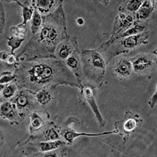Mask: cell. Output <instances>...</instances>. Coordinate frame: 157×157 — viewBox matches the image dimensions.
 Returning a JSON list of instances; mask_svg holds the SVG:
<instances>
[{
	"mask_svg": "<svg viewBox=\"0 0 157 157\" xmlns=\"http://www.w3.org/2000/svg\"><path fill=\"white\" fill-rule=\"evenodd\" d=\"M14 73L20 88L36 94L42 90L66 85L81 89L74 73L64 61L58 59H38L18 63Z\"/></svg>",
	"mask_w": 157,
	"mask_h": 157,
	"instance_id": "6da1fadb",
	"label": "cell"
},
{
	"mask_svg": "<svg viewBox=\"0 0 157 157\" xmlns=\"http://www.w3.org/2000/svg\"><path fill=\"white\" fill-rule=\"evenodd\" d=\"M63 2L50 13L42 16L41 28L17 55V63L38 59H57V47L69 36Z\"/></svg>",
	"mask_w": 157,
	"mask_h": 157,
	"instance_id": "7a4b0ae2",
	"label": "cell"
},
{
	"mask_svg": "<svg viewBox=\"0 0 157 157\" xmlns=\"http://www.w3.org/2000/svg\"><path fill=\"white\" fill-rule=\"evenodd\" d=\"M149 34L144 31L139 34L121 38L113 41L109 40L101 45V47L108 62L121 55L128 53L142 44H148Z\"/></svg>",
	"mask_w": 157,
	"mask_h": 157,
	"instance_id": "3957f363",
	"label": "cell"
},
{
	"mask_svg": "<svg viewBox=\"0 0 157 157\" xmlns=\"http://www.w3.org/2000/svg\"><path fill=\"white\" fill-rule=\"evenodd\" d=\"M82 68L85 72H100L104 75L108 64L105 58L98 48L83 50L80 55Z\"/></svg>",
	"mask_w": 157,
	"mask_h": 157,
	"instance_id": "277c9868",
	"label": "cell"
},
{
	"mask_svg": "<svg viewBox=\"0 0 157 157\" xmlns=\"http://www.w3.org/2000/svg\"><path fill=\"white\" fill-rule=\"evenodd\" d=\"M10 101L14 103L22 116L25 118L33 112L41 109L37 103L35 94L23 88L20 89L16 96Z\"/></svg>",
	"mask_w": 157,
	"mask_h": 157,
	"instance_id": "5b68a950",
	"label": "cell"
},
{
	"mask_svg": "<svg viewBox=\"0 0 157 157\" xmlns=\"http://www.w3.org/2000/svg\"><path fill=\"white\" fill-rule=\"evenodd\" d=\"M119 11L115 19L109 39L110 41L116 40L121 34L131 27L135 21V16L126 10L122 6L119 7Z\"/></svg>",
	"mask_w": 157,
	"mask_h": 157,
	"instance_id": "8992f818",
	"label": "cell"
},
{
	"mask_svg": "<svg viewBox=\"0 0 157 157\" xmlns=\"http://www.w3.org/2000/svg\"><path fill=\"white\" fill-rule=\"evenodd\" d=\"M80 52L76 37L69 36L58 46L56 55L58 59L65 61L73 54Z\"/></svg>",
	"mask_w": 157,
	"mask_h": 157,
	"instance_id": "52a82bcc",
	"label": "cell"
},
{
	"mask_svg": "<svg viewBox=\"0 0 157 157\" xmlns=\"http://www.w3.org/2000/svg\"><path fill=\"white\" fill-rule=\"evenodd\" d=\"M0 109L1 117L9 121L11 124H19L25 119L15 105L10 101L2 102Z\"/></svg>",
	"mask_w": 157,
	"mask_h": 157,
	"instance_id": "ba28073f",
	"label": "cell"
},
{
	"mask_svg": "<svg viewBox=\"0 0 157 157\" xmlns=\"http://www.w3.org/2000/svg\"><path fill=\"white\" fill-rule=\"evenodd\" d=\"M81 90L84 98L92 109L99 124L101 127L104 126L105 122L95 99L93 88L86 85L82 86Z\"/></svg>",
	"mask_w": 157,
	"mask_h": 157,
	"instance_id": "9c48e42d",
	"label": "cell"
},
{
	"mask_svg": "<svg viewBox=\"0 0 157 157\" xmlns=\"http://www.w3.org/2000/svg\"><path fill=\"white\" fill-rule=\"evenodd\" d=\"M113 69L115 74L121 78L129 77L133 70L131 61L130 59L126 57H122L118 59Z\"/></svg>",
	"mask_w": 157,
	"mask_h": 157,
	"instance_id": "30bf717a",
	"label": "cell"
},
{
	"mask_svg": "<svg viewBox=\"0 0 157 157\" xmlns=\"http://www.w3.org/2000/svg\"><path fill=\"white\" fill-rule=\"evenodd\" d=\"M31 1V4L35 9L44 16L53 11L63 1L33 0Z\"/></svg>",
	"mask_w": 157,
	"mask_h": 157,
	"instance_id": "8fae6325",
	"label": "cell"
},
{
	"mask_svg": "<svg viewBox=\"0 0 157 157\" xmlns=\"http://www.w3.org/2000/svg\"><path fill=\"white\" fill-rule=\"evenodd\" d=\"M119 132V131L115 129L111 131L106 132L98 133H88L75 132L73 130L65 131L61 134L64 139L68 143L71 144L76 138L80 136L96 137L100 136L116 134Z\"/></svg>",
	"mask_w": 157,
	"mask_h": 157,
	"instance_id": "7c38bea8",
	"label": "cell"
},
{
	"mask_svg": "<svg viewBox=\"0 0 157 157\" xmlns=\"http://www.w3.org/2000/svg\"><path fill=\"white\" fill-rule=\"evenodd\" d=\"M139 117L138 115L135 114L129 111H127L125 114L124 120L117 122L115 125L117 128L120 127L121 129H122L124 132H130L135 128Z\"/></svg>",
	"mask_w": 157,
	"mask_h": 157,
	"instance_id": "4fadbf2b",
	"label": "cell"
},
{
	"mask_svg": "<svg viewBox=\"0 0 157 157\" xmlns=\"http://www.w3.org/2000/svg\"><path fill=\"white\" fill-rule=\"evenodd\" d=\"M43 114L41 110H38L33 112L29 116L30 118L29 131L32 135L44 127L45 122Z\"/></svg>",
	"mask_w": 157,
	"mask_h": 157,
	"instance_id": "5bb4252c",
	"label": "cell"
},
{
	"mask_svg": "<svg viewBox=\"0 0 157 157\" xmlns=\"http://www.w3.org/2000/svg\"><path fill=\"white\" fill-rule=\"evenodd\" d=\"M8 3L15 2L21 8L22 22L19 25H20L27 26L28 22L31 21L33 15L35 8L31 3L28 2H25L24 3H21L19 1H8Z\"/></svg>",
	"mask_w": 157,
	"mask_h": 157,
	"instance_id": "9a60e30c",
	"label": "cell"
},
{
	"mask_svg": "<svg viewBox=\"0 0 157 157\" xmlns=\"http://www.w3.org/2000/svg\"><path fill=\"white\" fill-rule=\"evenodd\" d=\"M157 7V1H146L143 2L142 6L135 14L137 20L147 19Z\"/></svg>",
	"mask_w": 157,
	"mask_h": 157,
	"instance_id": "2e32d148",
	"label": "cell"
},
{
	"mask_svg": "<svg viewBox=\"0 0 157 157\" xmlns=\"http://www.w3.org/2000/svg\"><path fill=\"white\" fill-rule=\"evenodd\" d=\"M19 89L15 81L6 85H1V102L10 101L16 96Z\"/></svg>",
	"mask_w": 157,
	"mask_h": 157,
	"instance_id": "e0dca14e",
	"label": "cell"
},
{
	"mask_svg": "<svg viewBox=\"0 0 157 157\" xmlns=\"http://www.w3.org/2000/svg\"><path fill=\"white\" fill-rule=\"evenodd\" d=\"M130 59L132 63L133 70L136 73H141L147 69L153 63L151 58L145 55Z\"/></svg>",
	"mask_w": 157,
	"mask_h": 157,
	"instance_id": "ac0fdd59",
	"label": "cell"
},
{
	"mask_svg": "<svg viewBox=\"0 0 157 157\" xmlns=\"http://www.w3.org/2000/svg\"><path fill=\"white\" fill-rule=\"evenodd\" d=\"M48 89L42 90L35 94L36 101L40 107L47 106L53 99V95Z\"/></svg>",
	"mask_w": 157,
	"mask_h": 157,
	"instance_id": "d6986e66",
	"label": "cell"
},
{
	"mask_svg": "<svg viewBox=\"0 0 157 157\" xmlns=\"http://www.w3.org/2000/svg\"><path fill=\"white\" fill-rule=\"evenodd\" d=\"M146 28L145 25L141 23L140 21L136 20L131 27L121 34L115 40L142 33L145 31Z\"/></svg>",
	"mask_w": 157,
	"mask_h": 157,
	"instance_id": "ffe728a7",
	"label": "cell"
},
{
	"mask_svg": "<svg viewBox=\"0 0 157 157\" xmlns=\"http://www.w3.org/2000/svg\"><path fill=\"white\" fill-rule=\"evenodd\" d=\"M25 38V36L13 35L7 38V44L10 49L11 53L15 54V52L21 47Z\"/></svg>",
	"mask_w": 157,
	"mask_h": 157,
	"instance_id": "44dd1931",
	"label": "cell"
},
{
	"mask_svg": "<svg viewBox=\"0 0 157 157\" xmlns=\"http://www.w3.org/2000/svg\"><path fill=\"white\" fill-rule=\"evenodd\" d=\"M42 16L36 9L31 20L30 29L33 35L36 34L41 28L43 23Z\"/></svg>",
	"mask_w": 157,
	"mask_h": 157,
	"instance_id": "7402d4cb",
	"label": "cell"
},
{
	"mask_svg": "<svg viewBox=\"0 0 157 157\" xmlns=\"http://www.w3.org/2000/svg\"><path fill=\"white\" fill-rule=\"evenodd\" d=\"M64 151L62 147L56 150L46 152H36L25 154L28 157H63Z\"/></svg>",
	"mask_w": 157,
	"mask_h": 157,
	"instance_id": "603a6c76",
	"label": "cell"
},
{
	"mask_svg": "<svg viewBox=\"0 0 157 157\" xmlns=\"http://www.w3.org/2000/svg\"><path fill=\"white\" fill-rule=\"evenodd\" d=\"M81 52L75 53L64 61L68 68L72 71L77 70L78 67H82L80 55Z\"/></svg>",
	"mask_w": 157,
	"mask_h": 157,
	"instance_id": "cb8c5ba5",
	"label": "cell"
},
{
	"mask_svg": "<svg viewBox=\"0 0 157 157\" xmlns=\"http://www.w3.org/2000/svg\"><path fill=\"white\" fill-rule=\"evenodd\" d=\"M0 59L10 65H13L14 67L17 64V56L15 54H13L6 51H2L0 52Z\"/></svg>",
	"mask_w": 157,
	"mask_h": 157,
	"instance_id": "d4e9b609",
	"label": "cell"
},
{
	"mask_svg": "<svg viewBox=\"0 0 157 157\" xmlns=\"http://www.w3.org/2000/svg\"><path fill=\"white\" fill-rule=\"evenodd\" d=\"M143 2L140 0H132L121 5L128 11L132 14L136 13L142 6Z\"/></svg>",
	"mask_w": 157,
	"mask_h": 157,
	"instance_id": "484cf974",
	"label": "cell"
},
{
	"mask_svg": "<svg viewBox=\"0 0 157 157\" xmlns=\"http://www.w3.org/2000/svg\"><path fill=\"white\" fill-rule=\"evenodd\" d=\"M16 79V76L14 73L9 71L3 72L0 78L1 85H6L14 82Z\"/></svg>",
	"mask_w": 157,
	"mask_h": 157,
	"instance_id": "4316f807",
	"label": "cell"
},
{
	"mask_svg": "<svg viewBox=\"0 0 157 157\" xmlns=\"http://www.w3.org/2000/svg\"><path fill=\"white\" fill-rule=\"evenodd\" d=\"M0 4V33L2 34L4 32L6 25V15L5 7L2 1Z\"/></svg>",
	"mask_w": 157,
	"mask_h": 157,
	"instance_id": "83f0119b",
	"label": "cell"
},
{
	"mask_svg": "<svg viewBox=\"0 0 157 157\" xmlns=\"http://www.w3.org/2000/svg\"><path fill=\"white\" fill-rule=\"evenodd\" d=\"M157 89L148 101V104L150 107L152 109L157 103Z\"/></svg>",
	"mask_w": 157,
	"mask_h": 157,
	"instance_id": "f1b7e54d",
	"label": "cell"
},
{
	"mask_svg": "<svg viewBox=\"0 0 157 157\" xmlns=\"http://www.w3.org/2000/svg\"><path fill=\"white\" fill-rule=\"evenodd\" d=\"M84 20L82 18H78L76 20V23L79 25H82L84 24Z\"/></svg>",
	"mask_w": 157,
	"mask_h": 157,
	"instance_id": "f546056e",
	"label": "cell"
},
{
	"mask_svg": "<svg viewBox=\"0 0 157 157\" xmlns=\"http://www.w3.org/2000/svg\"><path fill=\"white\" fill-rule=\"evenodd\" d=\"M152 53L155 55L157 56V49L154 50L152 52ZM155 63L157 67V58L156 59Z\"/></svg>",
	"mask_w": 157,
	"mask_h": 157,
	"instance_id": "4dcf8cb0",
	"label": "cell"
}]
</instances>
